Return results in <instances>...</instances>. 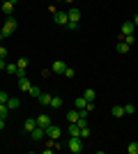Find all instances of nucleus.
I'll return each mask as SVG.
<instances>
[{
	"mask_svg": "<svg viewBox=\"0 0 138 154\" xmlns=\"http://www.w3.org/2000/svg\"><path fill=\"white\" fill-rule=\"evenodd\" d=\"M51 108H62V97H51Z\"/></svg>",
	"mask_w": 138,
	"mask_h": 154,
	"instance_id": "a211bd4d",
	"label": "nucleus"
},
{
	"mask_svg": "<svg viewBox=\"0 0 138 154\" xmlns=\"http://www.w3.org/2000/svg\"><path fill=\"white\" fill-rule=\"evenodd\" d=\"M46 136H48L51 140H60V136H62V129H58L55 124H48V127H46Z\"/></svg>",
	"mask_w": 138,
	"mask_h": 154,
	"instance_id": "7ed1b4c3",
	"label": "nucleus"
},
{
	"mask_svg": "<svg viewBox=\"0 0 138 154\" xmlns=\"http://www.w3.org/2000/svg\"><path fill=\"white\" fill-rule=\"evenodd\" d=\"M127 152H129V154H138V140L129 143V145H127Z\"/></svg>",
	"mask_w": 138,
	"mask_h": 154,
	"instance_id": "aec40b11",
	"label": "nucleus"
},
{
	"mask_svg": "<svg viewBox=\"0 0 138 154\" xmlns=\"http://www.w3.org/2000/svg\"><path fill=\"white\" fill-rule=\"evenodd\" d=\"M131 23H133V26L138 28V12H136V16H133V19H131Z\"/></svg>",
	"mask_w": 138,
	"mask_h": 154,
	"instance_id": "7c9ffc66",
	"label": "nucleus"
},
{
	"mask_svg": "<svg viewBox=\"0 0 138 154\" xmlns=\"http://www.w3.org/2000/svg\"><path fill=\"white\" fill-rule=\"evenodd\" d=\"M62 74H65V76H67V78H74V76H76V71H74V69H72V67H67V69H65V71H62Z\"/></svg>",
	"mask_w": 138,
	"mask_h": 154,
	"instance_id": "a878e982",
	"label": "nucleus"
},
{
	"mask_svg": "<svg viewBox=\"0 0 138 154\" xmlns=\"http://www.w3.org/2000/svg\"><path fill=\"white\" fill-rule=\"evenodd\" d=\"M69 152H74V154H78V152H83V138L81 136H69Z\"/></svg>",
	"mask_w": 138,
	"mask_h": 154,
	"instance_id": "f03ea898",
	"label": "nucleus"
},
{
	"mask_svg": "<svg viewBox=\"0 0 138 154\" xmlns=\"http://www.w3.org/2000/svg\"><path fill=\"white\" fill-rule=\"evenodd\" d=\"M14 5H16V2H12V0H7V2H2V12H5L7 16H12V9H14Z\"/></svg>",
	"mask_w": 138,
	"mask_h": 154,
	"instance_id": "ddd939ff",
	"label": "nucleus"
},
{
	"mask_svg": "<svg viewBox=\"0 0 138 154\" xmlns=\"http://www.w3.org/2000/svg\"><path fill=\"white\" fill-rule=\"evenodd\" d=\"M7 58V48L5 46H0V60H5Z\"/></svg>",
	"mask_w": 138,
	"mask_h": 154,
	"instance_id": "c756f323",
	"label": "nucleus"
},
{
	"mask_svg": "<svg viewBox=\"0 0 138 154\" xmlns=\"http://www.w3.org/2000/svg\"><path fill=\"white\" fill-rule=\"evenodd\" d=\"M111 115L113 117H124V106H113V108H111Z\"/></svg>",
	"mask_w": 138,
	"mask_h": 154,
	"instance_id": "f8f14e48",
	"label": "nucleus"
},
{
	"mask_svg": "<svg viewBox=\"0 0 138 154\" xmlns=\"http://www.w3.org/2000/svg\"><path fill=\"white\" fill-rule=\"evenodd\" d=\"M30 136H32V140H41L46 136V129H41V127H35L32 131H30Z\"/></svg>",
	"mask_w": 138,
	"mask_h": 154,
	"instance_id": "423d86ee",
	"label": "nucleus"
},
{
	"mask_svg": "<svg viewBox=\"0 0 138 154\" xmlns=\"http://www.w3.org/2000/svg\"><path fill=\"white\" fill-rule=\"evenodd\" d=\"M5 71H9V74H14V76H16V74H19V67H16V62L7 64V67H5Z\"/></svg>",
	"mask_w": 138,
	"mask_h": 154,
	"instance_id": "4be33fe9",
	"label": "nucleus"
},
{
	"mask_svg": "<svg viewBox=\"0 0 138 154\" xmlns=\"http://www.w3.org/2000/svg\"><path fill=\"white\" fill-rule=\"evenodd\" d=\"M51 124V117L46 115V113H41V115H37V127H41V129H46Z\"/></svg>",
	"mask_w": 138,
	"mask_h": 154,
	"instance_id": "0eeeda50",
	"label": "nucleus"
},
{
	"mask_svg": "<svg viewBox=\"0 0 138 154\" xmlns=\"http://www.w3.org/2000/svg\"><path fill=\"white\" fill-rule=\"evenodd\" d=\"M2 2H7V0H2Z\"/></svg>",
	"mask_w": 138,
	"mask_h": 154,
	"instance_id": "f704fd0d",
	"label": "nucleus"
},
{
	"mask_svg": "<svg viewBox=\"0 0 138 154\" xmlns=\"http://www.w3.org/2000/svg\"><path fill=\"white\" fill-rule=\"evenodd\" d=\"M67 122H78V113H76V110H69V113H67Z\"/></svg>",
	"mask_w": 138,
	"mask_h": 154,
	"instance_id": "412c9836",
	"label": "nucleus"
},
{
	"mask_svg": "<svg viewBox=\"0 0 138 154\" xmlns=\"http://www.w3.org/2000/svg\"><path fill=\"white\" fill-rule=\"evenodd\" d=\"M9 101V94H7V92H0V103H7Z\"/></svg>",
	"mask_w": 138,
	"mask_h": 154,
	"instance_id": "c85d7f7f",
	"label": "nucleus"
},
{
	"mask_svg": "<svg viewBox=\"0 0 138 154\" xmlns=\"http://www.w3.org/2000/svg\"><path fill=\"white\" fill-rule=\"evenodd\" d=\"M16 28H19V23H16V21L9 16V19L5 21V28L0 30V39H7L9 35H14V30H16Z\"/></svg>",
	"mask_w": 138,
	"mask_h": 154,
	"instance_id": "f257e3e1",
	"label": "nucleus"
},
{
	"mask_svg": "<svg viewBox=\"0 0 138 154\" xmlns=\"http://www.w3.org/2000/svg\"><path fill=\"white\" fill-rule=\"evenodd\" d=\"M35 127H37V117H28L26 122H23V131H28V134H30Z\"/></svg>",
	"mask_w": 138,
	"mask_h": 154,
	"instance_id": "6e6552de",
	"label": "nucleus"
},
{
	"mask_svg": "<svg viewBox=\"0 0 138 154\" xmlns=\"http://www.w3.org/2000/svg\"><path fill=\"white\" fill-rule=\"evenodd\" d=\"M65 69H67V64L62 62V60H55V62H53V67H51V71H53V74H62Z\"/></svg>",
	"mask_w": 138,
	"mask_h": 154,
	"instance_id": "1a4fd4ad",
	"label": "nucleus"
},
{
	"mask_svg": "<svg viewBox=\"0 0 138 154\" xmlns=\"http://www.w3.org/2000/svg\"><path fill=\"white\" fill-rule=\"evenodd\" d=\"M74 106H76V110H83V108L87 106V99H85L83 94H81V97H76V99H74Z\"/></svg>",
	"mask_w": 138,
	"mask_h": 154,
	"instance_id": "9b49d317",
	"label": "nucleus"
},
{
	"mask_svg": "<svg viewBox=\"0 0 138 154\" xmlns=\"http://www.w3.org/2000/svg\"><path fill=\"white\" fill-rule=\"evenodd\" d=\"M81 138H83V140H85V138H90V129H87V127L81 129Z\"/></svg>",
	"mask_w": 138,
	"mask_h": 154,
	"instance_id": "bb28decb",
	"label": "nucleus"
},
{
	"mask_svg": "<svg viewBox=\"0 0 138 154\" xmlns=\"http://www.w3.org/2000/svg\"><path fill=\"white\" fill-rule=\"evenodd\" d=\"M39 103L41 106H51V94H48V92H41L39 94Z\"/></svg>",
	"mask_w": 138,
	"mask_h": 154,
	"instance_id": "dca6fc26",
	"label": "nucleus"
},
{
	"mask_svg": "<svg viewBox=\"0 0 138 154\" xmlns=\"http://www.w3.org/2000/svg\"><path fill=\"white\" fill-rule=\"evenodd\" d=\"M7 115H9V108H7V103H0V117H5V120H7Z\"/></svg>",
	"mask_w": 138,
	"mask_h": 154,
	"instance_id": "393cba45",
	"label": "nucleus"
},
{
	"mask_svg": "<svg viewBox=\"0 0 138 154\" xmlns=\"http://www.w3.org/2000/svg\"><path fill=\"white\" fill-rule=\"evenodd\" d=\"M118 53H122V55H124V53H129V44H127L124 39H120V44H118Z\"/></svg>",
	"mask_w": 138,
	"mask_h": 154,
	"instance_id": "f3484780",
	"label": "nucleus"
},
{
	"mask_svg": "<svg viewBox=\"0 0 138 154\" xmlns=\"http://www.w3.org/2000/svg\"><path fill=\"white\" fill-rule=\"evenodd\" d=\"M65 2H69V5H72V2H76V0H65Z\"/></svg>",
	"mask_w": 138,
	"mask_h": 154,
	"instance_id": "72a5a7b5",
	"label": "nucleus"
},
{
	"mask_svg": "<svg viewBox=\"0 0 138 154\" xmlns=\"http://www.w3.org/2000/svg\"><path fill=\"white\" fill-rule=\"evenodd\" d=\"M136 113V106L133 103H124V115H133Z\"/></svg>",
	"mask_w": 138,
	"mask_h": 154,
	"instance_id": "5701e85b",
	"label": "nucleus"
},
{
	"mask_svg": "<svg viewBox=\"0 0 138 154\" xmlns=\"http://www.w3.org/2000/svg\"><path fill=\"white\" fill-rule=\"evenodd\" d=\"M5 122H7L5 117H0V129H5Z\"/></svg>",
	"mask_w": 138,
	"mask_h": 154,
	"instance_id": "2f4dec72",
	"label": "nucleus"
},
{
	"mask_svg": "<svg viewBox=\"0 0 138 154\" xmlns=\"http://www.w3.org/2000/svg\"><path fill=\"white\" fill-rule=\"evenodd\" d=\"M133 30H136V26H133L131 21H124V23H122V28H120L122 37H127V35H133Z\"/></svg>",
	"mask_w": 138,
	"mask_h": 154,
	"instance_id": "39448f33",
	"label": "nucleus"
},
{
	"mask_svg": "<svg viewBox=\"0 0 138 154\" xmlns=\"http://www.w3.org/2000/svg\"><path fill=\"white\" fill-rule=\"evenodd\" d=\"M19 88H21V90H30V81H28V76H21L19 78Z\"/></svg>",
	"mask_w": 138,
	"mask_h": 154,
	"instance_id": "2eb2a0df",
	"label": "nucleus"
},
{
	"mask_svg": "<svg viewBox=\"0 0 138 154\" xmlns=\"http://www.w3.org/2000/svg\"><path fill=\"white\" fill-rule=\"evenodd\" d=\"M19 106H21L19 99H16V97H9V101H7V108H9V110H16Z\"/></svg>",
	"mask_w": 138,
	"mask_h": 154,
	"instance_id": "4468645a",
	"label": "nucleus"
},
{
	"mask_svg": "<svg viewBox=\"0 0 138 154\" xmlns=\"http://www.w3.org/2000/svg\"><path fill=\"white\" fill-rule=\"evenodd\" d=\"M28 94H30V97H35V99H39L41 90H39V88H37V85H30V90H28Z\"/></svg>",
	"mask_w": 138,
	"mask_h": 154,
	"instance_id": "6ab92c4d",
	"label": "nucleus"
},
{
	"mask_svg": "<svg viewBox=\"0 0 138 154\" xmlns=\"http://www.w3.org/2000/svg\"><path fill=\"white\" fill-rule=\"evenodd\" d=\"M94 94H97V92H94V90H90V88H87V90L83 92V97H85L87 101H94Z\"/></svg>",
	"mask_w": 138,
	"mask_h": 154,
	"instance_id": "b1692460",
	"label": "nucleus"
},
{
	"mask_svg": "<svg viewBox=\"0 0 138 154\" xmlns=\"http://www.w3.org/2000/svg\"><path fill=\"white\" fill-rule=\"evenodd\" d=\"M5 67H7V62H5V60H0V71L5 69Z\"/></svg>",
	"mask_w": 138,
	"mask_h": 154,
	"instance_id": "473e14b6",
	"label": "nucleus"
},
{
	"mask_svg": "<svg viewBox=\"0 0 138 154\" xmlns=\"http://www.w3.org/2000/svg\"><path fill=\"white\" fill-rule=\"evenodd\" d=\"M67 28H69L72 32H76V30H78V23H76V21H69V23H67Z\"/></svg>",
	"mask_w": 138,
	"mask_h": 154,
	"instance_id": "cd10ccee",
	"label": "nucleus"
},
{
	"mask_svg": "<svg viewBox=\"0 0 138 154\" xmlns=\"http://www.w3.org/2000/svg\"><path fill=\"white\" fill-rule=\"evenodd\" d=\"M67 16H69V21H76V23H78L81 21V9L78 7H72V9L67 12Z\"/></svg>",
	"mask_w": 138,
	"mask_h": 154,
	"instance_id": "9d476101",
	"label": "nucleus"
},
{
	"mask_svg": "<svg viewBox=\"0 0 138 154\" xmlns=\"http://www.w3.org/2000/svg\"><path fill=\"white\" fill-rule=\"evenodd\" d=\"M53 21H55L58 26H67V23H69V16H67V12H55L53 14Z\"/></svg>",
	"mask_w": 138,
	"mask_h": 154,
	"instance_id": "20e7f679",
	"label": "nucleus"
}]
</instances>
